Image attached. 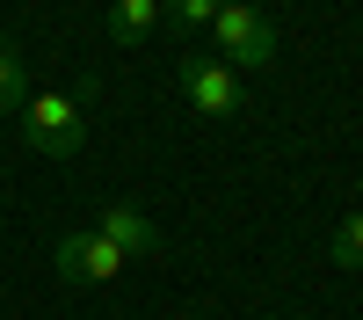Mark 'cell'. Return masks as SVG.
<instances>
[{
  "label": "cell",
  "instance_id": "cell-1",
  "mask_svg": "<svg viewBox=\"0 0 363 320\" xmlns=\"http://www.w3.org/2000/svg\"><path fill=\"white\" fill-rule=\"evenodd\" d=\"M211 37H218V58L233 73H277V22L262 8H247V0H218Z\"/></svg>",
  "mask_w": 363,
  "mask_h": 320
},
{
  "label": "cell",
  "instance_id": "cell-2",
  "mask_svg": "<svg viewBox=\"0 0 363 320\" xmlns=\"http://www.w3.org/2000/svg\"><path fill=\"white\" fill-rule=\"evenodd\" d=\"M22 138L37 145L44 160H73L80 145H87V109H80V95L29 87V102H22Z\"/></svg>",
  "mask_w": 363,
  "mask_h": 320
},
{
  "label": "cell",
  "instance_id": "cell-3",
  "mask_svg": "<svg viewBox=\"0 0 363 320\" xmlns=\"http://www.w3.org/2000/svg\"><path fill=\"white\" fill-rule=\"evenodd\" d=\"M182 95H189V109H196V116L225 124V116H240V109H247V80H240L225 58L189 51V58H182Z\"/></svg>",
  "mask_w": 363,
  "mask_h": 320
},
{
  "label": "cell",
  "instance_id": "cell-4",
  "mask_svg": "<svg viewBox=\"0 0 363 320\" xmlns=\"http://www.w3.org/2000/svg\"><path fill=\"white\" fill-rule=\"evenodd\" d=\"M51 270L66 277V284H80V291H102V284L124 277V248H109L102 233L87 226V233H66V241L51 248Z\"/></svg>",
  "mask_w": 363,
  "mask_h": 320
},
{
  "label": "cell",
  "instance_id": "cell-5",
  "mask_svg": "<svg viewBox=\"0 0 363 320\" xmlns=\"http://www.w3.org/2000/svg\"><path fill=\"white\" fill-rule=\"evenodd\" d=\"M95 233H102L109 248H124V262H160V255H167V241H160V226L145 219L138 204H124V197H116V204H102V219H95Z\"/></svg>",
  "mask_w": 363,
  "mask_h": 320
},
{
  "label": "cell",
  "instance_id": "cell-6",
  "mask_svg": "<svg viewBox=\"0 0 363 320\" xmlns=\"http://www.w3.org/2000/svg\"><path fill=\"white\" fill-rule=\"evenodd\" d=\"M160 29V0H109V37L116 44H145Z\"/></svg>",
  "mask_w": 363,
  "mask_h": 320
},
{
  "label": "cell",
  "instance_id": "cell-7",
  "mask_svg": "<svg viewBox=\"0 0 363 320\" xmlns=\"http://www.w3.org/2000/svg\"><path fill=\"white\" fill-rule=\"evenodd\" d=\"M22 102H29V58L0 44V116H8V109H22Z\"/></svg>",
  "mask_w": 363,
  "mask_h": 320
},
{
  "label": "cell",
  "instance_id": "cell-8",
  "mask_svg": "<svg viewBox=\"0 0 363 320\" xmlns=\"http://www.w3.org/2000/svg\"><path fill=\"white\" fill-rule=\"evenodd\" d=\"M211 15H218V0H160V22H167V29H182V37L211 29Z\"/></svg>",
  "mask_w": 363,
  "mask_h": 320
},
{
  "label": "cell",
  "instance_id": "cell-9",
  "mask_svg": "<svg viewBox=\"0 0 363 320\" xmlns=\"http://www.w3.org/2000/svg\"><path fill=\"white\" fill-rule=\"evenodd\" d=\"M335 270H363V211L335 226Z\"/></svg>",
  "mask_w": 363,
  "mask_h": 320
}]
</instances>
